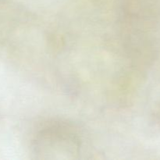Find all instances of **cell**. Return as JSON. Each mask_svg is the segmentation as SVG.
I'll use <instances>...</instances> for the list:
<instances>
[{
	"label": "cell",
	"mask_w": 160,
	"mask_h": 160,
	"mask_svg": "<svg viewBox=\"0 0 160 160\" xmlns=\"http://www.w3.org/2000/svg\"><path fill=\"white\" fill-rule=\"evenodd\" d=\"M35 143L37 154H62L67 159L74 157L79 148L78 136L64 124L45 128L38 136Z\"/></svg>",
	"instance_id": "cell-1"
}]
</instances>
